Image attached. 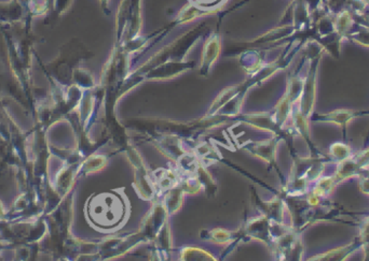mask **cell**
Wrapping results in <instances>:
<instances>
[{
    "label": "cell",
    "instance_id": "obj_1",
    "mask_svg": "<svg viewBox=\"0 0 369 261\" xmlns=\"http://www.w3.org/2000/svg\"><path fill=\"white\" fill-rule=\"evenodd\" d=\"M322 56L323 53H320L311 58L310 68H309L308 77L306 80V90H305V96H306L305 112L307 114L312 111L314 102H316V73H318V65H320Z\"/></svg>",
    "mask_w": 369,
    "mask_h": 261
},
{
    "label": "cell",
    "instance_id": "obj_2",
    "mask_svg": "<svg viewBox=\"0 0 369 261\" xmlns=\"http://www.w3.org/2000/svg\"><path fill=\"white\" fill-rule=\"evenodd\" d=\"M369 112L351 111V110H334L328 113L320 114L316 116V121L324 122V123H333L339 126L341 128H345L348 124L359 116L366 115Z\"/></svg>",
    "mask_w": 369,
    "mask_h": 261
},
{
    "label": "cell",
    "instance_id": "obj_3",
    "mask_svg": "<svg viewBox=\"0 0 369 261\" xmlns=\"http://www.w3.org/2000/svg\"><path fill=\"white\" fill-rule=\"evenodd\" d=\"M362 170V168L359 167V164H357L354 157L350 156L349 158H345V160L338 162L337 167H336L335 177L338 181H343V180L354 177Z\"/></svg>",
    "mask_w": 369,
    "mask_h": 261
},
{
    "label": "cell",
    "instance_id": "obj_4",
    "mask_svg": "<svg viewBox=\"0 0 369 261\" xmlns=\"http://www.w3.org/2000/svg\"><path fill=\"white\" fill-rule=\"evenodd\" d=\"M354 14L351 10H343L335 15L336 32L340 37L345 39L347 35L352 30L355 26Z\"/></svg>",
    "mask_w": 369,
    "mask_h": 261
},
{
    "label": "cell",
    "instance_id": "obj_5",
    "mask_svg": "<svg viewBox=\"0 0 369 261\" xmlns=\"http://www.w3.org/2000/svg\"><path fill=\"white\" fill-rule=\"evenodd\" d=\"M357 26L353 27L352 30L347 35L345 39L354 42L359 46L369 48V24L367 23H355Z\"/></svg>",
    "mask_w": 369,
    "mask_h": 261
},
{
    "label": "cell",
    "instance_id": "obj_6",
    "mask_svg": "<svg viewBox=\"0 0 369 261\" xmlns=\"http://www.w3.org/2000/svg\"><path fill=\"white\" fill-rule=\"evenodd\" d=\"M359 0H324V11L336 15L343 10H351L354 12L357 10Z\"/></svg>",
    "mask_w": 369,
    "mask_h": 261
},
{
    "label": "cell",
    "instance_id": "obj_7",
    "mask_svg": "<svg viewBox=\"0 0 369 261\" xmlns=\"http://www.w3.org/2000/svg\"><path fill=\"white\" fill-rule=\"evenodd\" d=\"M330 153L336 160L341 162V160L349 158L350 156H352L351 154V148L348 146L347 144L343 143H334L330 148Z\"/></svg>",
    "mask_w": 369,
    "mask_h": 261
},
{
    "label": "cell",
    "instance_id": "obj_8",
    "mask_svg": "<svg viewBox=\"0 0 369 261\" xmlns=\"http://www.w3.org/2000/svg\"><path fill=\"white\" fill-rule=\"evenodd\" d=\"M336 185V177H323L318 183L314 193L318 197H326L330 195V191H333Z\"/></svg>",
    "mask_w": 369,
    "mask_h": 261
},
{
    "label": "cell",
    "instance_id": "obj_9",
    "mask_svg": "<svg viewBox=\"0 0 369 261\" xmlns=\"http://www.w3.org/2000/svg\"><path fill=\"white\" fill-rule=\"evenodd\" d=\"M351 247H352V244L334 249V251H328L326 254L318 256L316 259H318V260H341V259H343V257L348 256L349 251L352 249Z\"/></svg>",
    "mask_w": 369,
    "mask_h": 261
},
{
    "label": "cell",
    "instance_id": "obj_10",
    "mask_svg": "<svg viewBox=\"0 0 369 261\" xmlns=\"http://www.w3.org/2000/svg\"><path fill=\"white\" fill-rule=\"evenodd\" d=\"M353 157H354L357 164H359V167L362 168V169L369 168V148L362 151V152H359V154L354 155Z\"/></svg>",
    "mask_w": 369,
    "mask_h": 261
}]
</instances>
